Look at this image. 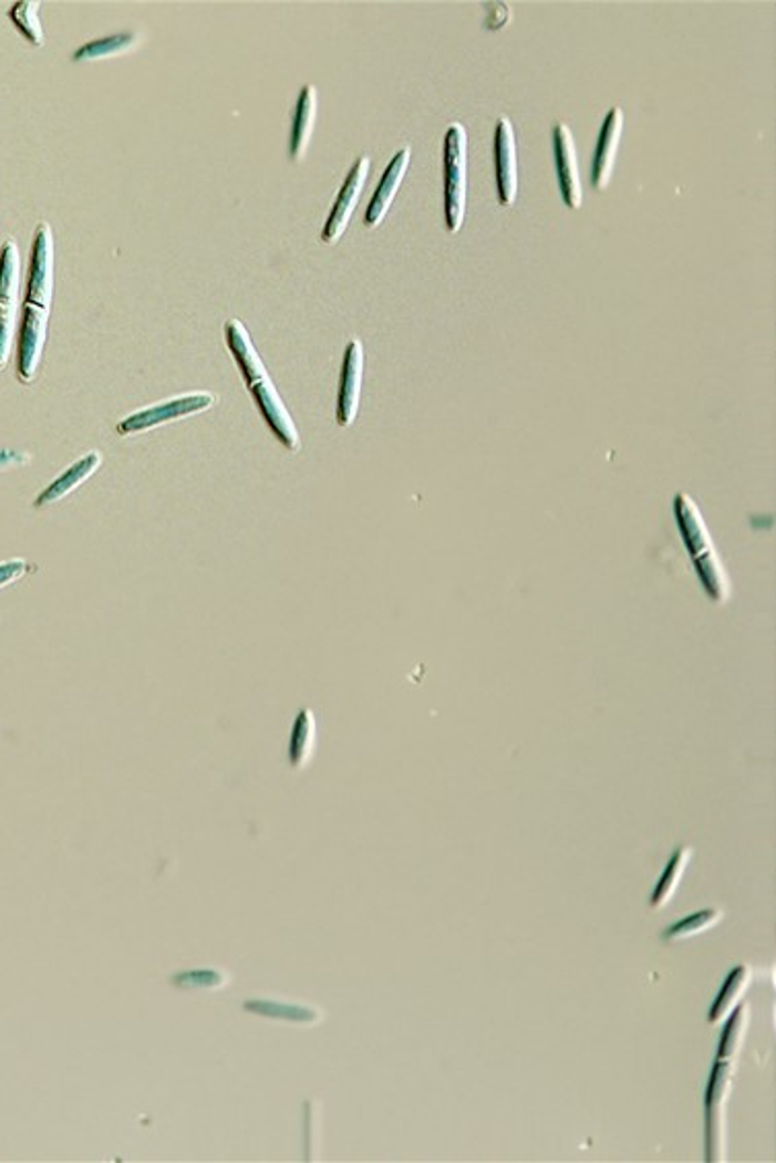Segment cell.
Listing matches in <instances>:
<instances>
[{"label": "cell", "mask_w": 776, "mask_h": 1163, "mask_svg": "<svg viewBox=\"0 0 776 1163\" xmlns=\"http://www.w3.org/2000/svg\"><path fill=\"white\" fill-rule=\"evenodd\" d=\"M11 21L15 23L17 30L21 31L31 45H44V30L40 23V2L35 0H21L15 2L9 11Z\"/></svg>", "instance_id": "25"}, {"label": "cell", "mask_w": 776, "mask_h": 1163, "mask_svg": "<svg viewBox=\"0 0 776 1163\" xmlns=\"http://www.w3.org/2000/svg\"><path fill=\"white\" fill-rule=\"evenodd\" d=\"M249 392L256 399V406L262 414V418L266 420V425L272 430V435L279 439L289 451H299L301 447V439H299V428L294 425L293 416L287 411L284 402L280 398L279 390L275 387V383L270 377H265L260 382L249 385Z\"/></svg>", "instance_id": "9"}, {"label": "cell", "mask_w": 776, "mask_h": 1163, "mask_svg": "<svg viewBox=\"0 0 776 1163\" xmlns=\"http://www.w3.org/2000/svg\"><path fill=\"white\" fill-rule=\"evenodd\" d=\"M225 342H227L229 353L234 354L235 363L241 371L248 387L268 377L265 363H262L260 354L256 353V346L249 339L246 325L241 324L239 320H227L225 322Z\"/></svg>", "instance_id": "15"}, {"label": "cell", "mask_w": 776, "mask_h": 1163, "mask_svg": "<svg viewBox=\"0 0 776 1163\" xmlns=\"http://www.w3.org/2000/svg\"><path fill=\"white\" fill-rule=\"evenodd\" d=\"M215 402H217V398L210 392H192V394H186V396L163 399L155 406H148L145 411H138V413L126 416L117 425V435L131 437V435H136V433H143V430H148V428L162 427L165 423H174V420L186 418V416H192V414L205 413Z\"/></svg>", "instance_id": "4"}, {"label": "cell", "mask_w": 776, "mask_h": 1163, "mask_svg": "<svg viewBox=\"0 0 776 1163\" xmlns=\"http://www.w3.org/2000/svg\"><path fill=\"white\" fill-rule=\"evenodd\" d=\"M733 1060H717L711 1069L704 1093V1157L706 1162H725L727 1155V1119L725 1104L733 1088Z\"/></svg>", "instance_id": "2"}, {"label": "cell", "mask_w": 776, "mask_h": 1163, "mask_svg": "<svg viewBox=\"0 0 776 1163\" xmlns=\"http://www.w3.org/2000/svg\"><path fill=\"white\" fill-rule=\"evenodd\" d=\"M725 1026L718 1036L717 1060H735L744 1040H746L747 1026H749V1005L739 1003L730 1016L725 1017Z\"/></svg>", "instance_id": "21"}, {"label": "cell", "mask_w": 776, "mask_h": 1163, "mask_svg": "<svg viewBox=\"0 0 776 1163\" xmlns=\"http://www.w3.org/2000/svg\"><path fill=\"white\" fill-rule=\"evenodd\" d=\"M21 287V256L9 239L0 250V368L9 363L17 334V310Z\"/></svg>", "instance_id": "3"}, {"label": "cell", "mask_w": 776, "mask_h": 1163, "mask_svg": "<svg viewBox=\"0 0 776 1163\" xmlns=\"http://www.w3.org/2000/svg\"><path fill=\"white\" fill-rule=\"evenodd\" d=\"M102 461L103 457L100 451H91L87 456L81 457L76 464H73L69 470L60 476L59 480H54L50 487L45 488L44 492L38 497L35 507L42 509V507H48L52 502H59L66 495H71L73 490L81 487L87 478H91L97 471V468L102 466Z\"/></svg>", "instance_id": "17"}, {"label": "cell", "mask_w": 776, "mask_h": 1163, "mask_svg": "<svg viewBox=\"0 0 776 1163\" xmlns=\"http://www.w3.org/2000/svg\"><path fill=\"white\" fill-rule=\"evenodd\" d=\"M692 562H694V569H696V574H699V579L703 583V590L706 591V595L713 602H717V604L727 602L730 595H732V581H730V574L725 571L723 562L718 559L717 552L711 550V552H706V554L692 560Z\"/></svg>", "instance_id": "20"}, {"label": "cell", "mask_w": 776, "mask_h": 1163, "mask_svg": "<svg viewBox=\"0 0 776 1163\" xmlns=\"http://www.w3.org/2000/svg\"><path fill=\"white\" fill-rule=\"evenodd\" d=\"M363 375H365V351L361 340H351L344 359H342V371H340V385H338L337 423L340 427H351L356 420L359 406H361V390H363Z\"/></svg>", "instance_id": "8"}, {"label": "cell", "mask_w": 776, "mask_h": 1163, "mask_svg": "<svg viewBox=\"0 0 776 1163\" xmlns=\"http://www.w3.org/2000/svg\"><path fill=\"white\" fill-rule=\"evenodd\" d=\"M50 324V310L23 303V320L19 332V359H17V377L23 383H31L38 375V367L44 353L45 336Z\"/></svg>", "instance_id": "6"}, {"label": "cell", "mask_w": 776, "mask_h": 1163, "mask_svg": "<svg viewBox=\"0 0 776 1163\" xmlns=\"http://www.w3.org/2000/svg\"><path fill=\"white\" fill-rule=\"evenodd\" d=\"M315 118H318V89L313 85H306L299 95L297 110H294L291 145H289V153L293 162H301L306 157L309 145H311L313 128H315Z\"/></svg>", "instance_id": "16"}, {"label": "cell", "mask_w": 776, "mask_h": 1163, "mask_svg": "<svg viewBox=\"0 0 776 1163\" xmlns=\"http://www.w3.org/2000/svg\"><path fill=\"white\" fill-rule=\"evenodd\" d=\"M369 169H371V162L365 155L359 157L352 165L349 176H346L342 188L338 191L337 205L332 207L330 215H328V221L323 225V243L334 246V243L340 241V237L344 236V231H346V227L351 222L352 212H354V208L361 200Z\"/></svg>", "instance_id": "7"}, {"label": "cell", "mask_w": 776, "mask_h": 1163, "mask_svg": "<svg viewBox=\"0 0 776 1163\" xmlns=\"http://www.w3.org/2000/svg\"><path fill=\"white\" fill-rule=\"evenodd\" d=\"M674 516L677 530L682 536V542L689 550L690 559L696 560L706 552L715 550L711 533L706 530L701 509L696 502L690 499L686 492H677L674 497Z\"/></svg>", "instance_id": "14"}, {"label": "cell", "mask_w": 776, "mask_h": 1163, "mask_svg": "<svg viewBox=\"0 0 776 1163\" xmlns=\"http://www.w3.org/2000/svg\"><path fill=\"white\" fill-rule=\"evenodd\" d=\"M555 162H557L558 186L567 207L577 210L583 207V186L579 176L577 150L572 141L571 128L567 124H557L552 131Z\"/></svg>", "instance_id": "10"}, {"label": "cell", "mask_w": 776, "mask_h": 1163, "mask_svg": "<svg viewBox=\"0 0 776 1163\" xmlns=\"http://www.w3.org/2000/svg\"><path fill=\"white\" fill-rule=\"evenodd\" d=\"M408 165H411V148L406 147L397 150L396 155L392 157L390 165L385 167L380 184H377V188L371 196V203L366 207V229H375L385 219V215L390 212V208L396 200L397 190H400L404 176L408 172Z\"/></svg>", "instance_id": "12"}, {"label": "cell", "mask_w": 776, "mask_h": 1163, "mask_svg": "<svg viewBox=\"0 0 776 1163\" xmlns=\"http://www.w3.org/2000/svg\"><path fill=\"white\" fill-rule=\"evenodd\" d=\"M690 856H692V849L690 847H680L675 849L672 859L668 861V868L663 869L661 873L660 882L653 890V896H651V908H663L670 900L674 899L675 890L682 882V875L689 868Z\"/></svg>", "instance_id": "22"}, {"label": "cell", "mask_w": 776, "mask_h": 1163, "mask_svg": "<svg viewBox=\"0 0 776 1163\" xmlns=\"http://www.w3.org/2000/svg\"><path fill=\"white\" fill-rule=\"evenodd\" d=\"M244 1007L251 1011V1014H260V1016L270 1017H282V1019H293L297 1024H313L320 1019V1009H313V1007H303V1005H287V1003L279 1001H262V999H256V1001H246Z\"/></svg>", "instance_id": "26"}, {"label": "cell", "mask_w": 776, "mask_h": 1163, "mask_svg": "<svg viewBox=\"0 0 776 1163\" xmlns=\"http://www.w3.org/2000/svg\"><path fill=\"white\" fill-rule=\"evenodd\" d=\"M35 567L28 564L23 560H11V562H4L0 564V588L13 583L15 579H21L23 574L31 573Z\"/></svg>", "instance_id": "28"}, {"label": "cell", "mask_w": 776, "mask_h": 1163, "mask_svg": "<svg viewBox=\"0 0 776 1163\" xmlns=\"http://www.w3.org/2000/svg\"><path fill=\"white\" fill-rule=\"evenodd\" d=\"M138 35L136 33H117V35H110V38H103V40H93L89 44L79 48L74 52V62H87V60H102V59H114L120 54H126L131 52L133 48L138 45Z\"/></svg>", "instance_id": "23"}, {"label": "cell", "mask_w": 776, "mask_h": 1163, "mask_svg": "<svg viewBox=\"0 0 776 1163\" xmlns=\"http://www.w3.org/2000/svg\"><path fill=\"white\" fill-rule=\"evenodd\" d=\"M172 980L179 988H220L229 983V974L220 973L215 968H200V970L174 974Z\"/></svg>", "instance_id": "27"}, {"label": "cell", "mask_w": 776, "mask_h": 1163, "mask_svg": "<svg viewBox=\"0 0 776 1163\" xmlns=\"http://www.w3.org/2000/svg\"><path fill=\"white\" fill-rule=\"evenodd\" d=\"M721 921H723V913L718 908H704V911H699V913L689 914L682 921H677L674 925L665 928L663 942H682V939H689V937H694V935H701L704 931L718 925Z\"/></svg>", "instance_id": "24"}, {"label": "cell", "mask_w": 776, "mask_h": 1163, "mask_svg": "<svg viewBox=\"0 0 776 1163\" xmlns=\"http://www.w3.org/2000/svg\"><path fill=\"white\" fill-rule=\"evenodd\" d=\"M315 744H318L315 715L309 708H303L294 719L291 741H289V762L294 770H301L309 765L315 751Z\"/></svg>", "instance_id": "19"}, {"label": "cell", "mask_w": 776, "mask_h": 1163, "mask_svg": "<svg viewBox=\"0 0 776 1163\" xmlns=\"http://www.w3.org/2000/svg\"><path fill=\"white\" fill-rule=\"evenodd\" d=\"M495 169H497L498 200L511 207L517 198V145L509 118H498L495 131Z\"/></svg>", "instance_id": "11"}, {"label": "cell", "mask_w": 776, "mask_h": 1163, "mask_svg": "<svg viewBox=\"0 0 776 1163\" xmlns=\"http://www.w3.org/2000/svg\"><path fill=\"white\" fill-rule=\"evenodd\" d=\"M466 172H468V134L462 124H452L443 141V198L445 227L457 233L466 215Z\"/></svg>", "instance_id": "1"}, {"label": "cell", "mask_w": 776, "mask_h": 1163, "mask_svg": "<svg viewBox=\"0 0 776 1163\" xmlns=\"http://www.w3.org/2000/svg\"><path fill=\"white\" fill-rule=\"evenodd\" d=\"M622 131H624V114H622L620 107H612L606 114V120H603L600 141H598V148H596V157H593V165H591V186L596 190H606L610 179H612L615 153H618V147H620Z\"/></svg>", "instance_id": "13"}, {"label": "cell", "mask_w": 776, "mask_h": 1163, "mask_svg": "<svg viewBox=\"0 0 776 1163\" xmlns=\"http://www.w3.org/2000/svg\"><path fill=\"white\" fill-rule=\"evenodd\" d=\"M54 295V233L48 222H40L33 233L30 277L25 303L50 310Z\"/></svg>", "instance_id": "5"}, {"label": "cell", "mask_w": 776, "mask_h": 1163, "mask_svg": "<svg viewBox=\"0 0 776 1163\" xmlns=\"http://www.w3.org/2000/svg\"><path fill=\"white\" fill-rule=\"evenodd\" d=\"M749 985H752V968L747 964L735 966L732 973L727 974L723 987L718 990L717 999L713 1001L711 1009H708V1024L717 1026L725 1017L730 1016L733 1009L744 999Z\"/></svg>", "instance_id": "18"}]
</instances>
